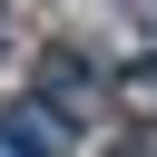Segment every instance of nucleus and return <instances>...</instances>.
Listing matches in <instances>:
<instances>
[{
    "instance_id": "f257e3e1",
    "label": "nucleus",
    "mask_w": 157,
    "mask_h": 157,
    "mask_svg": "<svg viewBox=\"0 0 157 157\" xmlns=\"http://www.w3.org/2000/svg\"><path fill=\"white\" fill-rule=\"evenodd\" d=\"M78 147H88L78 118H59L29 88H0V157H78Z\"/></svg>"
},
{
    "instance_id": "f03ea898",
    "label": "nucleus",
    "mask_w": 157,
    "mask_h": 157,
    "mask_svg": "<svg viewBox=\"0 0 157 157\" xmlns=\"http://www.w3.org/2000/svg\"><path fill=\"white\" fill-rule=\"evenodd\" d=\"M118 118H157V49L118 59Z\"/></svg>"
},
{
    "instance_id": "7ed1b4c3",
    "label": "nucleus",
    "mask_w": 157,
    "mask_h": 157,
    "mask_svg": "<svg viewBox=\"0 0 157 157\" xmlns=\"http://www.w3.org/2000/svg\"><path fill=\"white\" fill-rule=\"evenodd\" d=\"M98 157H157V118H118Z\"/></svg>"
},
{
    "instance_id": "20e7f679",
    "label": "nucleus",
    "mask_w": 157,
    "mask_h": 157,
    "mask_svg": "<svg viewBox=\"0 0 157 157\" xmlns=\"http://www.w3.org/2000/svg\"><path fill=\"white\" fill-rule=\"evenodd\" d=\"M10 39H20V29H10V20H0V49H10Z\"/></svg>"
}]
</instances>
